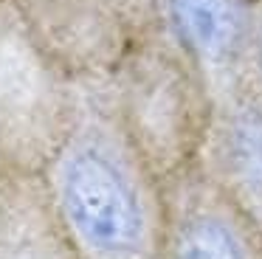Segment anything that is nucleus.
Here are the masks:
<instances>
[{
	"label": "nucleus",
	"mask_w": 262,
	"mask_h": 259,
	"mask_svg": "<svg viewBox=\"0 0 262 259\" xmlns=\"http://www.w3.org/2000/svg\"><path fill=\"white\" fill-rule=\"evenodd\" d=\"M164 259H259L234 211L209 195L183 197L166 228Z\"/></svg>",
	"instance_id": "nucleus-6"
},
{
	"label": "nucleus",
	"mask_w": 262,
	"mask_h": 259,
	"mask_svg": "<svg viewBox=\"0 0 262 259\" xmlns=\"http://www.w3.org/2000/svg\"><path fill=\"white\" fill-rule=\"evenodd\" d=\"M74 84L6 0L0 6V169L40 175L65 130Z\"/></svg>",
	"instance_id": "nucleus-2"
},
{
	"label": "nucleus",
	"mask_w": 262,
	"mask_h": 259,
	"mask_svg": "<svg viewBox=\"0 0 262 259\" xmlns=\"http://www.w3.org/2000/svg\"><path fill=\"white\" fill-rule=\"evenodd\" d=\"M0 259H79L48 208L40 175L0 169Z\"/></svg>",
	"instance_id": "nucleus-4"
},
{
	"label": "nucleus",
	"mask_w": 262,
	"mask_h": 259,
	"mask_svg": "<svg viewBox=\"0 0 262 259\" xmlns=\"http://www.w3.org/2000/svg\"><path fill=\"white\" fill-rule=\"evenodd\" d=\"M40 183L79 259H164L152 163L127 130L107 79L74 84L68 121Z\"/></svg>",
	"instance_id": "nucleus-1"
},
{
	"label": "nucleus",
	"mask_w": 262,
	"mask_h": 259,
	"mask_svg": "<svg viewBox=\"0 0 262 259\" xmlns=\"http://www.w3.org/2000/svg\"><path fill=\"white\" fill-rule=\"evenodd\" d=\"M228 172L243 189L262 191V110L239 107L228 127Z\"/></svg>",
	"instance_id": "nucleus-7"
},
{
	"label": "nucleus",
	"mask_w": 262,
	"mask_h": 259,
	"mask_svg": "<svg viewBox=\"0 0 262 259\" xmlns=\"http://www.w3.org/2000/svg\"><path fill=\"white\" fill-rule=\"evenodd\" d=\"M40 51L74 82L104 79L141 42L149 0H9Z\"/></svg>",
	"instance_id": "nucleus-3"
},
{
	"label": "nucleus",
	"mask_w": 262,
	"mask_h": 259,
	"mask_svg": "<svg viewBox=\"0 0 262 259\" xmlns=\"http://www.w3.org/2000/svg\"><path fill=\"white\" fill-rule=\"evenodd\" d=\"M161 20L178 48L206 65L234 59L254 37L245 0H161Z\"/></svg>",
	"instance_id": "nucleus-5"
},
{
	"label": "nucleus",
	"mask_w": 262,
	"mask_h": 259,
	"mask_svg": "<svg viewBox=\"0 0 262 259\" xmlns=\"http://www.w3.org/2000/svg\"><path fill=\"white\" fill-rule=\"evenodd\" d=\"M254 62H256V71L262 76V20L254 28Z\"/></svg>",
	"instance_id": "nucleus-8"
},
{
	"label": "nucleus",
	"mask_w": 262,
	"mask_h": 259,
	"mask_svg": "<svg viewBox=\"0 0 262 259\" xmlns=\"http://www.w3.org/2000/svg\"><path fill=\"white\" fill-rule=\"evenodd\" d=\"M3 3H6V0H0V6H3Z\"/></svg>",
	"instance_id": "nucleus-9"
}]
</instances>
